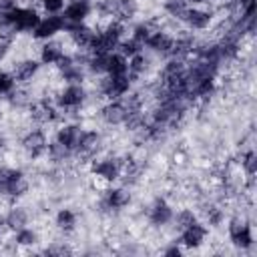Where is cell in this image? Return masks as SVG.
<instances>
[{
	"label": "cell",
	"instance_id": "obj_1",
	"mask_svg": "<svg viewBox=\"0 0 257 257\" xmlns=\"http://www.w3.org/2000/svg\"><path fill=\"white\" fill-rule=\"evenodd\" d=\"M28 191V181L24 173L16 167L0 165V195L8 199H18Z\"/></svg>",
	"mask_w": 257,
	"mask_h": 257
},
{
	"label": "cell",
	"instance_id": "obj_2",
	"mask_svg": "<svg viewBox=\"0 0 257 257\" xmlns=\"http://www.w3.org/2000/svg\"><path fill=\"white\" fill-rule=\"evenodd\" d=\"M131 78L128 74L124 76H110V74H102L98 80V90L102 96H106L108 100H116L122 98L124 94H128L131 90Z\"/></svg>",
	"mask_w": 257,
	"mask_h": 257
},
{
	"label": "cell",
	"instance_id": "obj_3",
	"mask_svg": "<svg viewBox=\"0 0 257 257\" xmlns=\"http://www.w3.org/2000/svg\"><path fill=\"white\" fill-rule=\"evenodd\" d=\"M86 100V88L82 84H66L54 98L58 110H76Z\"/></svg>",
	"mask_w": 257,
	"mask_h": 257
},
{
	"label": "cell",
	"instance_id": "obj_4",
	"mask_svg": "<svg viewBox=\"0 0 257 257\" xmlns=\"http://www.w3.org/2000/svg\"><path fill=\"white\" fill-rule=\"evenodd\" d=\"M227 231H229V239H231V243H233L235 247L247 249V247L253 245V231H251V225H249L245 219L233 217V219L229 221Z\"/></svg>",
	"mask_w": 257,
	"mask_h": 257
},
{
	"label": "cell",
	"instance_id": "obj_5",
	"mask_svg": "<svg viewBox=\"0 0 257 257\" xmlns=\"http://www.w3.org/2000/svg\"><path fill=\"white\" fill-rule=\"evenodd\" d=\"M90 171L94 177L106 181V183H112L120 177V171H122V161L118 159H112V157H106V159H94L92 165H90Z\"/></svg>",
	"mask_w": 257,
	"mask_h": 257
},
{
	"label": "cell",
	"instance_id": "obj_6",
	"mask_svg": "<svg viewBox=\"0 0 257 257\" xmlns=\"http://www.w3.org/2000/svg\"><path fill=\"white\" fill-rule=\"evenodd\" d=\"M62 30H64V18L60 14H48L44 18H40L36 28L32 30V36L36 40H50L52 36H56Z\"/></svg>",
	"mask_w": 257,
	"mask_h": 257
},
{
	"label": "cell",
	"instance_id": "obj_7",
	"mask_svg": "<svg viewBox=\"0 0 257 257\" xmlns=\"http://www.w3.org/2000/svg\"><path fill=\"white\" fill-rule=\"evenodd\" d=\"M98 149H100V135L96 131H80L72 155L78 159H92Z\"/></svg>",
	"mask_w": 257,
	"mask_h": 257
},
{
	"label": "cell",
	"instance_id": "obj_8",
	"mask_svg": "<svg viewBox=\"0 0 257 257\" xmlns=\"http://www.w3.org/2000/svg\"><path fill=\"white\" fill-rule=\"evenodd\" d=\"M46 147H48V141H46L44 131H40V128L28 131V133L24 135V139H22V149L26 151V155H28L30 159L42 157V155L46 153Z\"/></svg>",
	"mask_w": 257,
	"mask_h": 257
},
{
	"label": "cell",
	"instance_id": "obj_9",
	"mask_svg": "<svg viewBox=\"0 0 257 257\" xmlns=\"http://www.w3.org/2000/svg\"><path fill=\"white\" fill-rule=\"evenodd\" d=\"M90 10L92 8L88 2H68L60 12V16L64 18V32H66V28H70L74 24H82L88 18Z\"/></svg>",
	"mask_w": 257,
	"mask_h": 257
},
{
	"label": "cell",
	"instance_id": "obj_10",
	"mask_svg": "<svg viewBox=\"0 0 257 257\" xmlns=\"http://www.w3.org/2000/svg\"><path fill=\"white\" fill-rule=\"evenodd\" d=\"M207 233H209V231H207L205 223L195 221L193 225H189V227H185V229L181 231L179 243H181L183 247H187V249H197V247H201V245L205 243Z\"/></svg>",
	"mask_w": 257,
	"mask_h": 257
},
{
	"label": "cell",
	"instance_id": "obj_11",
	"mask_svg": "<svg viewBox=\"0 0 257 257\" xmlns=\"http://www.w3.org/2000/svg\"><path fill=\"white\" fill-rule=\"evenodd\" d=\"M181 20L185 22V26L189 30H205V28H209V24L213 20V14L209 10H201V8L193 6V8H187L183 12Z\"/></svg>",
	"mask_w": 257,
	"mask_h": 257
},
{
	"label": "cell",
	"instance_id": "obj_12",
	"mask_svg": "<svg viewBox=\"0 0 257 257\" xmlns=\"http://www.w3.org/2000/svg\"><path fill=\"white\" fill-rule=\"evenodd\" d=\"M66 32H68L70 40L74 42V46H76L78 50H82V52H88V48H90V44H92V38H94V34H96V30L90 28V26H86L84 22L66 28Z\"/></svg>",
	"mask_w": 257,
	"mask_h": 257
},
{
	"label": "cell",
	"instance_id": "obj_13",
	"mask_svg": "<svg viewBox=\"0 0 257 257\" xmlns=\"http://www.w3.org/2000/svg\"><path fill=\"white\" fill-rule=\"evenodd\" d=\"M131 203V193L124 187H110L102 195V207L108 211H120Z\"/></svg>",
	"mask_w": 257,
	"mask_h": 257
},
{
	"label": "cell",
	"instance_id": "obj_14",
	"mask_svg": "<svg viewBox=\"0 0 257 257\" xmlns=\"http://www.w3.org/2000/svg\"><path fill=\"white\" fill-rule=\"evenodd\" d=\"M128 110L122 102V98H116V100H108L102 108H100V118L106 122V124H122L124 118H126Z\"/></svg>",
	"mask_w": 257,
	"mask_h": 257
},
{
	"label": "cell",
	"instance_id": "obj_15",
	"mask_svg": "<svg viewBox=\"0 0 257 257\" xmlns=\"http://www.w3.org/2000/svg\"><path fill=\"white\" fill-rule=\"evenodd\" d=\"M149 221L155 225V227H163L167 223L173 221V207L165 201V199H155L153 205L149 207Z\"/></svg>",
	"mask_w": 257,
	"mask_h": 257
},
{
	"label": "cell",
	"instance_id": "obj_16",
	"mask_svg": "<svg viewBox=\"0 0 257 257\" xmlns=\"http://www.w3.org/2000/svg\"><path fill=\"white\" fill-rule=\"evenodd\" d=\"M173 40H175V36H171L169 32H165V30H155L151 36H149V40H147V48H151L153 52H157V54H163V56H169L171 54V48H173Z\"/></svg>",
	"mask_w": 257,
	"mask_h": 257
},
{
	"label": "cell",
	"instance_id": "obj_17",
	"mask_svg": "<svg viewBox=\"0 0 257 257\" xmlns=\"http://www.w3.org/2000/svg\"><path fill=\"white\" fill-rule=\"evenodd\" d=\"M38 68H40V62H38V60H34V58H24V60H20V62L14 64L12 76H14L16 82H30V80L36 76Z\"/></svg>",
	"mask_w": 257,
	"mask_h": 257
},
{
	"label": "cell",
	"instance_id": "obj_18",
	"mask_svg": "<svg viewBox=\"0 0 257 257\" xmlns=\"http://www.w3.org/2000/svg\"><path fill=\"white\" fill-rule=\"evenodd\" d=\"M64 56V48L58 40H46L42 46H40V64H56L60 58Z\"/></svg>",
	"mask_w": 257,
	"mask_h": 257
},
{
	"label": "cell",
	"instance_id": "obj_19",
	"mask_svg": "<svg viewBox=\"0 0 257 257\" xmlns=\"http://www.w3.org/2000/svg\"><path fill=\"white\" fill-rule=\"evenodd\" d=\"M78 137H80V126L74 124V122H68V124H62V126L56 131L54 141H58L60 145H64V147H68L70 151H74Z\"/></svg>",
	"mask_w": 257,
	"mask_h": 257
},
{
	"label": "cell",
	"instance_id": "obj_20",
	"mask_svg": "<svg viewBox=\"0 0 257 257\" xmlns=\"http://www.w3.org/2000/svg\"><path fill=\"white\" fill-rule=\"evenodd\" d=\"M4 225L10 231H18V229L26 227L28 225V213H26V209L24 207H10L8 213H6V217H4Z\"/></svg>",
	"mask_w": 257,
	"mask_h": 257
},
{
	"label": "cell",
	"instance_id": "obj_21",
	"mask_svg": "<svg viewBox=\"0 0 257 257\" xmlns=\"http://www.w3.org/2000/svg\"><path fill=\"white\" fill-rule=\"evenodd\" d=\"M106 74H110V76H124V74H128V58H124L118 52H110L108 54Z\"/></svg>",
	"mask_w": 257,
	"mask_h": 257
},
{
	"label": "cell",
	"instance_id": "obj_22",
	"mask_svg": "<svg viewBox=\"0 0 257 257\" xmlns=\"http://www.w3.org/2000/svg\"><path fill=\"white\" fill-rule=\"evenodd\" d=\"M147 70H149V58L145 56V52H139L128 58V78L131 80L141 78Z\"/></svg>",
	"mask_w": 257,
	"mask_h": 257
},
{
	"label": "cell",
	"instance_id": "obj_23",
	"mask_svg": "<svg viewBox=\"0 0 257 257\" xmlns=\"http://www.w3.org/2000/svg\"><path fill=\"white\" fill-rule=\"evenodd\" d=\"M46 155H48L50 161H54V163H64V161H68V159L72 157V151H70L68 147L60 145L58 141H54V143H48Z\"/></svg>",
	"mask_w": 257,
	"mask_h": 257
},
{
	"label": "cell",
	"instance_id": "obj_24",
	"mask_svg": "<svg viewBox=\"0 0 257 257\" xmlns=\"http://www.w3.org/2000/svg\"><path fill=\"white\" fill-rule=\"evenodd\" d=\"M139 10V4L137 0H118V6H116V12H114V20H120V22H126L131 20Z\"/></svg>",
	"mask_w": 257,
	"mask_h": 257
},
{
	"label": "cell",
	"instance_id": "obj_25",
	"mask_svg": "<svg viewBox=\"0 0 257 257\" xmlns=\"http://www.w3.org/2000/svg\"><path fill=\"white\" fill-rule=\"evenodd\" d=\"M106 66H108V54H88L86 70L102 76V74H106Z\"/></svg>",
	"mask_w": 257,
	"mask_h": 257
},
{
	"label": "cell",
	"instance_id": "obj_26",
	"mask_svg": "<svg viewBox=\"0 0 257 257\" xmlns=\"http://www.w3.org/2000/svg\"><path fill=\"white\" fill-rule=\"evenodd\" d=\"M54 223H56V227L62 229V231H72L74 225H76V213H74L72 209H66V207H64V209H60V211L56 213Z\"/></svg>",
	"mask_w": 257,
	"mask_h": 257
},
{
	"label": "cell",
	"instance_id": "obj_27",
	"mask_svg": "<svg viewBox=\"0 0 257 257\" xmlns=\"http://www.w3.org/2000/svg\"><path fill=\"white\" fill-rule=\"evenodd\" d=\"M143 44L141 42H137L135 38H124V40H120L118 42V48H116V52L118 54H122L124 58H131V56H135V54H139V52H143Z\"/></svg>",
	"mask_w": 257,
	"mask_h": 257
},
{
	"label": "cell",
	"instance_id": "obj_28",
	"mask_svg": "<svg viewBox=\"0 0 257 257\" xmlns=\"http://www.w3.org/2000/svg\"><path fill=\"white\" fill-rule=\"evenodd\" d=\"M157 28H153V24L151 22H141V24H137L135 28H133V34H131V38H135L137 42H141L143 46L147 44V40H149V36L155 32Z\"/></svg>",
	"mask_w": 257,
	"mask_h": 257
},
{
	"label": "cell",
	"instance_id": "obj_29",
	"mask_svg": "<svg viewBox=\"0 0 257 257\" xmlns=\"http://www.w3.org/2000/svg\"><path fill=\"white\" fill-rule=\"evenodd\" d=\"M14 241H16V245L30 247V245H34V243L38 241V235H36V231L28 229V227H22V229H18V231H16Z\"/></svg>",
	"mask_w": 257,
	"mask_h": 257
},
{
	"label": "cell",
	"instance_id": "obj_30",
	"mask_svg": "<svg viewBox=\"0 0 257 257\" xmlns=\"http://www.w3.org/2000/svg\"><path fill=\"white\" fill-rule=\"evenodd\" d=\"M173 221H175V225H177V229H185V227H189V225H193L195 221H197V215L191 211V209H183V211H179L177 215H173Z\"/></svg>",
	"mask_w": 257,
	"mask_h": 257
},
{
	"label": "cell",
	"instance_id": "obj_31",
	"mask_svg": "<svg viewBox=\"0 0 257 257\" xmlns=\"http://www.w3.org/2000/svg\"><path fill=\"white\" fill-rule=\"evenodd\" d=\"M189 6H187V0H165V10H167V14H171L173 18H179L181 20V16H183V12L187 10Z\"/></svg>",
	"mask_w": 257,
	"mask_h": 257
},
{
	"label": "cell",
	"instance_id": "obj_32",
	"mask_svg": "<svg viewBox=\"0 0 257 257\" xmlns=\"http://www.w3.org/2000/svg\"><path fill=\"white\" fill-rule=\"evenodd\" d=\"M241 165H243V171L247 173V177H249V179H253V175H255V171H257V155H255V151H253V149H251V151H247V153L243 155Z\"/></svg>",
	"mask_w": 257,
	"mask_h": 257
},
{
	"label": "cell",
	"instance_id": "obj_33",
	"mask_svg": "<svg viewBox=\"0 0 257 257\" xmlns=\"http://www.w3.org/2000/svg\"><path fill=\"white\" fill-rule=\"evenodd\" d=\"M14 86H16V80H14L12 72H8V70H0V96L10 94V92L14 90Z\"/></svg>",
	"mask_w": 257,
	"mask_h": 257
},
{
	"label": "cell",
	"instance_id": "obj_34",
	"mask_svg": "<svg viewBox=\"0 0 257 257\" xmlns=\"http://www.w3.org/2000/svg\"><path fill=\"white\" fill-rule=\"evenodd\" d=\"M46 14H60L64 8V0H40Z\"/></svg>",
	"mask_w": 257,
	"mask_h": 257
},
{
	"label": "cell",
	"instance_id": "obj_35",
	"mask_svg": "<svg viewBox=\"0 0 257 257\" xmlns=\"http://www.w3.org/2000/svg\"><path fill=\"white\" fill-rule=\"evenodd\" d=\"M207 219H209L211 225H219V223L223 221V211L217 209V207H209V211H207Z\"/></svg>",
	"mask_w": 257,
	"mask_h": 257
},
{
	"label": "cell",
	"instance_id": "obj_36",
	"mask_svg": "<svg viewBox=\"0 0 257 257\" xmlns=\"http://www.w3.org/2000/svg\"><path fill=\"white\" fill-rule=\"evenodd\" d=\"M44 253H46V255H66V253H70V249H68L66 245H62V243H54V245L46 247Z\"/></svg>",
	"mask_w": 257,
	"mask_h": 257
},
{
	"label": "cell",
	"instance_id": "obj_37",
	"mask_svg": "<svg viewBox=\"0 0 257 257\" xmlns=\"http://www.w3.org/2000/svg\"><path fill=\"white\" fill-rule=\"evenodd\" d=\"M18 6V0H0V12H10V10H14Z\"/></svg>",
	"mask_w": 257,
	"mask_h": 257
},
{
	"label": "cell",
	"instance_id": "obj_38",
	"mask_svg": "<svg viewBox=\"0 0 257 257\" xmlns=\"http://www.w3.org/2000/svg\"><path fill=\"white\" fill-rule=\"evenodd\" d=\"M8 50H10V40L0 36V60H4V56L8 54Z\"/></svg>",
	"mask_w": 257,
	"mask_h": 257
},
{
	"label": "cell",
	"instance_id": "obj_39",
	"mask_svg": "<svg viewBox=\"0 0 257 257\" xmlns=\"http://www.w3.org/2000/svg\"><path fill=\"white\" fill-rule=\"evenodd\" d=\"M165 255H167V257H179V255H181V247H179L177 243H173V245H169V247L165 249Z\"/></svg>",
	"mask_w": 257,
	"mask_h": 257
},
{
	"label": "cell",
	"instance_id": "obj_40",
	"mask_svg": "<svg viewBox=\"0 0 257 257\" xmlns=\"http://www.w3.org/2000/svg\"><path fill=\"white\" fill-rule=\"evenodd\" d=\"M209 0H187V4H193V6H201V4H207Z\"/></svg>",
	"mask_w": 257,
	"mask_h": 257
},
{
	"label": "cell",
	"instance_id": "obj_41",
	"mask_svg": "<svg viewBox=\"0 0 257 257\" xmlns=\"http://www.w3.org/2000/svg\"><path fill=\"white\" fill-rule=\"evenodd\" d=\"M68 2H88L90 4V0H68Z\"/></svg>",
	"mask_w": 257,
	"mask_h": 257
},
{
	"label": "cell",
	"instance_id": "obj_42",
	"mask_svg": "<svg viewBox=\"0 0 257 257\" xmlns=\"http://www.w3.org/2000/svg\"><path fill=\"white\" fill-rule=\"evenodd\" d=\"M2 145H4V139H2V137H0V149H2Z\"/></svg>",
	"mask_w": 257,
	"mask_h": 257
}]
</instances>
